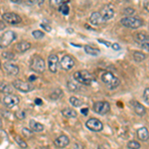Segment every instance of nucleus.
I'll list each match as a JSON object with an SVG mask.
<instances>
[{
  "label": "nucleus",
  "mask_w": 149,
  "mask_h": 149,
  "mask_svg": "<svg viewBox=\"0 0 149 149\" xmlns=\"http://www.w3.org/2000/svg\"><path fill=\"white\" fill-rule=\"evenodd\" d=\"M74 79L80 85L90 86L93 81H95V77L88 71H78L74 74Z\"/></svg>",
  "instance_id": "nucleus-1"
},
{
  "label": "nucleus",
  "mask_w": 149,
  "mask_h": 149,
  "mask_svg": "<svg viewBox=\"0 0 149 149\" xmlns=\"http://www.w3.org/2000/svg\"><path fill=\"white\" fill-rule=\"evenodd\" d=\"M102 81H103L105 86L109 88V90H114L117 86L120 85V81L117 77H115L113 74L110 73V72H104L102 77H100Z\"/></svg>",
  "instance_id": "nucleus-2"
},
{
  "label": "nucleus",
  "mask_w": 149,
  "mask_h": 149,
  "mask_svg": "<svg viewBox=\"0 0 149 149\" xmlns=\"http://www.w3.org/2000/svg\"><path fill=\"white\" fill-rule=\"evenodd\" d=\"M30 69L38 74H42L46 70V64L43 58L40 56H33L30 60Z\"/></svg>",
  "instance_id": "nucleus-3"
},
{
  "label": "nucleus",
  "mask_w": 149,
  "mask_h": 149,
  "mask_svg": "<svg viewBox=\"0 0 149 149\" xmlns=\"http://www.w3.org/2000/svg\"><path fill=\"white\" fill-rule=\"evenodd\" d=\"M120 23L122 26L130 29H137L142 26V20L137 17H133V16H127V17L122 18L120 20Z\"/></svg>",
  "instance_id": "nucleus-4"
},
{
  "label": "nucleus",
  "mask_w": 149,
  "mask_h": 149,
  "mask_svg": "<svg viewBox=\"0 0 149 149\" xmlns=\"http://www.w3.org/2000/svg\"><path fill=\"white\" fill-rule=\"evenodd\" d=\"M93 109L97 114L104 115L109 113L110 110V104L109 102H104V100H100V102H95L93 104Z\"/></svg>",
  "instance_id": "nucleus-5"
},
{
  "label": "nucleus",
  "mask_w": 149,
  "mask_h": 149,
  "mask_svg": "<svg viewBox=\"0 0 149 149\" xmlns=\"http://www.w3.org/2000/svg\"><path fill=\"white\" fill-rule=\"evenodd\" d=\"M16 39V33H14L13 31H6L0 37V48L4 49V48L8 47L9 45Z\"/></svg>",
  "instance_id": "nucleus-6"
},
{
  "label": "nucleus",
  "mask_w": 149,
  "mask_h": 149,
  "mask_svg": "<svg viewBox=\"0 0 149 149\" xmlns=\"http://www.w3.org/2000/svg\"><path fill=\"white\" fill-rule=\"evenodd\" d=\"M2 102H3V104L5 105L7 109H12V107L19 104L20 98H19L18 95H14V93H8V95H5L3 97Z\"/></svg>",
  "instance_id": "nucleus-7"
},
{
  "label": "nucleus",
  "mask_w": 149,
  "mask_h": 149,
  "mask_svg": "<svg viewBox=\"0 0 149 149\" xmlns=\"http://www.w3.org/2000/svg\"><path fill=\"white\" fill-rule=\"evenodd\" d=\"M2 19L7 24L10 25H17L22 22V18L18 15V14L14 13V12H6L2 15Z\"/></svg>",
  "instance_id": "nucleus-8"
},
{
  "label": "nucleus",
  "mask_w": 149,
  "mask_h": 149,
  "mask_svg": "<svg viewBox=\"0 0 149 149\" xmlns=\"http://www.w3.org/2000/svg\"><path fill=\"white\" fill-rule=\"evenodd\" d=\"M134 40L142 49L149 51V35H147L144 32L137 33L135 35V37H134Z\"/></svg>",
  "instance_id": "nucleus-9"
},
{
  "label": "nucleus",
  "mask_w": 149,
  "mask_h": 149,
  "mask_svg": "<svg viewBox=\"0 0 149 149\" xmlns=\"http://www.w3.org/2000/svg\"><path fill=\"white\" fill-rule=\"evenodd\" d=\"M12 85H13V86L16 90L20 91V92H22V93H29L34 90V86H33L32 84L26 83V81H21V80H15L12 83Z\"/></svg>",
  "instance_id": "nucleus-10"
},
{
  "label": "nucleus",
  "mask_w": 149,
  "mask_h": 149,
  "mask_svg": "<svg viewBox=\"0 0 149 149\" xmlns=\"http://www.w3.org/2000/svg\"><path fill=\"white\" fill-rule=\"evenodd\" d=\"M86 126L88 127L90 130L95 131V132H100L103 129L102 122L97 118H90L86 122Z\"/></svg>",
  "instance_id": "nucleus-11"
},
{
  "label": "nucleus",
  "mask_w": 149,
  "mask_h": 149,
  "mask_svg": "<svg viewBox=\"0 0 149 149\" xmlns=\"http://www.w3.org/2000/svg\"><path fill=\"white\" fill-rule=\"evenodd\" d=\"M60 66L64 71H70L71 69H73L74 66V59L69 55H65L60 61Z\"/></svg>",
  "instance_id": "nucleus-12"
},
{
  "label": "nucleus",
  "mask_w": 149,
  "mask_h": 149,
  "mask_svg": "<svg viewBox=\"0 0 149 149\" xmlns=\"http://www.w3.org/2000/svg\"><path fill=\"white\" fill-rule=\"evenodd\" d=\"M59 58H58L57 55L52 54L50 55L49 58H48V68H49V71L51 73H56L58 70V66H59Z\"/></svg>",
  "instance_id": "nucleus-13"
},
{
  "label": "nucleus",
  "mask_w": 149,
  "mask_h": 149,
  "mask_svg": "<svg viewBox=\"0 0 149 149\" xmlns=\"http://www.w3.org/2000/svg\"><path fill=\"white\" fill-rule=\"evenodd\" d=\"M3 69L5 71V73L7 74H9V76H17L19 73V67L16 66L15 64H13L10 61L4 63Z\"/></svg>",
  "instance_id": "nucleus-14"
},
{
  "label": "nucleus",
  "mask_w": 149,
  "mask_h": 149,
  "mask_svg": "<svg viewBox=\"0 0 149 149\" xmlns=\"http://www.w3.org/2000/svg\"><path fill=\"white\" fill-rule=\"evenodd\" d=\"M100 13L102 14V16L105 21H109V19H111L114 15V11L111 5H105Z\"/></svg>",
  "instance_id": "nucleus-15"
},
{
  "label": "nucleus",
  "mask_w": 149,
  "mask_h": 149,
  "mask_svg": "<svg viewBox=\"0 0 149 149\" xmlns=\"http://www.w3.org/2000/svg\"><path fill=\"white\" fill-rule=\"evenodd\" d=\"M90 22L91 24H93V25H100V24L107 22V21L103 19V17L100 12H93L90 17Z\"/></svg>",
  "instance_id": "nucleus-16"
},
{
  "label": "nucleus",
  "mask_w": 149,
  "mask_h": 149,
  "mask_svg": "<svg viewBox=\"0 0 149 149\" xmlns=\"http://www.w3.org/2000/svg\"><path fill=\"white\" fill-rule=\"evenodd\" d=\"M70 143V139L67 135H61L59 136L58 138L55 139L54 141V144L56 147H59V148H64L66 146H68Z\"/></svg>",
  "instance_id": "nucleus-17"
},
{
  "label": "nucleus",
  "mask_w": 149,
  "mask_h": 149,
  "mask_svg": "<svg viewBox=\"0 0 149 149\" xmlns=\"http://www.w3.org/2000/svg\"><path fill=\"white\" fill-rule=\"evenodd\" d=\"M131 104L133 105V109L136 114L140 115V116H142V115L145 114L146 109L141 103H139L138 102H136V100H133V102H131Z\"/></svg>",
  "instance_id": "nucleus-18"
},
{
  "label": "nucleus",
  "mask_w": 149,
  "mask_h": 149,
  "mask_svg": "<svg viewBox=\"0 0 149 149\" xmlns=\"http://www.w3.org/2000/svg\"><path fill=\"white\" fill-rule=\"evenodd\" d=\"M30 48H31V43L26 42V41H22V42L16 44V46H15L16 51H18L19 53L27 52L28 50H30Z\"/></svg>",
  "instance_id": "nucleus-19"
},
{
  "label": "nucleus",
  "mask_w": 149,
  "mask_h": 149,
  "mask_svg": "<svg viewBox=\"0 0 149 149\" xmlns=\"http://www.w3.org/2000/svg\"><path fill=\"white\" fill-rule=\"evenodd\" d=\"M14 86L13 85H9L7 83H0V93H5V95H8V93H14Z\"/></svg>",
  "instance_id": "nucleus-20"
},
{
  "label": "nucleus",
  "mask_w": 149,
  "mask_h": 149,
  "mask_svg": "<svg viewBox=\"0 0 149 149\" xmlns=\"http://www.w3.org/2000/svg\"><path fill=\"white\" fill-rule=\"evenodd\" d=\"M29 126H30V128L34 132H41L44 130L43 124H41L40 122L34 120V119H31V120L29 121Z\"/></svg>",
  "instance_id": "nucleus-21"
},
{
  "label": "nucleus",
  "mask_w": 149,
  "mask_h": 149,
  "mask_svg": "<svg viewBox=\"0 0 149 149\" xmlns=\"http://www.w3.org/2000/svg\"><path fill=\"white\" fill-rule=\"evenodd\" d=\"M137 136L140 140L147 141L149 139V131L146 127H141L137 130Z\"/></svg>",
  "instance_id": "nucleus-22"
},
{
  "label": "nucleus",
  "mask_w": 149,
  "mask_h": 149,
  "mask_svg": "<svg viewBox=\"0 0 149 149\" xmlns=\"http://www.w3.org/2000/svg\"><path fill=\"white\" fill-rule=\"evenodd\" d=\"M62 114L64 115L65 117L67 118H76L78 116V113L74 109H65L62 110Z\"/></svg>",
  "instance_id": "nucleus-23"
},
{
  "label": "nucleus",
  "mask_w": 149,
  "mask_h": 149,
  "mask_svg": "<svg viewBox=\"0 0 149 149\" xmlns=\"http://www.w3.org/2000/svg\"><path fill=\"white\" fill-rule=\"evenodd\" d=\"M85 51L86 54L88 55H92V56H97V55H100V49H97V48H93L92 46H90V45H86L85 46Z\"/></svg>",
  "instance_id": "nucleus-24"
},
{
  "label": "nucleus",
  "mask_w": 149,
  "mask_h": 149,
  "mask_svg": "<svg viewBox=\"0 0 149 149\" xmlns=\"http://www.w3.org/2000/svg\"><path fill=\"white\" fill-rule=\"evenodd\" d=\"M62 97H63V91L60 90V88L55 90L54 92L51 93V95H50L51 100H58L59 98H61Z\"/></svg>",
  "instance_id": "nucleus-25"
},
{
  "label": "nucleus",
  "mask_w": 149,
  "mask_h": 149,
  "mask_svg": "<svg viewBox=\"0 0 149 149\" xmlns=\"http://www.w3.org/2000/svg\"><path fill=\"white\" fill-rule=\"evenodd\" d=\"M68 88L71 92H77V91L80 90V84L77 81L74 83L73 81H68Z\"/></svg>",
  "instance_id": "nucleus-26"
},
{
  "label": "nucleus",
  "mask_w": 149,
  "mask_h": 149,
  "mask_svg": "<svg viewBox=\"0 0 149 149\" xmlns=\"http://www.w3.org/2000/svg\"><path fill=\"white\" fill-rule=\"evenodd\" d=\"M69 100H70V102H71L72 104H73L74 107H80L83 105V102H81L80 98H78L76 97H71Z\"/></svg>",
  "instance_id": "nucleus-27"
},
{
  "label": "nucleus",
  "mask_w": 149,
  "mask_h": 149,
  "mask_svg": "<svg viewBox=\"0 0 149 149\" xmlns=\"http://www.w3.org/2000/svg\"><path fill=\"white\" fill-rule=\"evenodd\" d=\"M133 58L137 63H139V62H142L143 60H145L146 55H144L143 53H140V52H134L133 53Z\"/></svg>",
  "instance_id": "nucleus-28"
},
{
  "label": "nucleus",
  "mask_w": 149,
  "mask_h": 149,
  "mask_svg": "<svg viewBox=\"0 0 149 149\" xmlns=\"http://www.w3.org/2000/svg\"><path fill=\"white\" fill-rule=\"evenodd\" d=\"M14 139H15V141H16V143L18 144L20 147H22V148H28V144L25 142V141L23 140L22 138L20 137L19 135H16L15 137H14Z\"/></svg>",
  "instance_id": "nucleus-29"
},
{
  "label": "nucleus",
  "mask_w": 149,
  "mask_h": 149,
  "mask_svg": "<svg viewBox=\"0 0 149 149\" xmlns=\"http://www.w3.org/2000/svg\"><path fill=\"white\" fill-rule=\"evenodd\" d=\"M1 55H2V58L6 59L7 61H12V60H14V58H15V55L11 52H3Z\"/></svg>",
  "instance_id": "nucleus-30"
},
{
  "label": "nucleus",
  "mask_w": 149,
  "mask_h": 149,
  "mask_svg": "<svg viewBox=\"0 0 149 149\" xmlns=\"http://www.w3.org/2000/svg\"><path fill=\"white\" fill-rule=\"evenodd\" d=\"M15 116H16V118L20 119V120H22V119H25V117H26L25 110H22V109L17 110V111L15 112Z\"/></svg>",
  "instance_id": "nucleus-31"
},
{
  "label": "nucleus",
  "mask_w": 149,
  "mask_h": 149,
  "mask_svg": "<svg viewBox=\"0 0 149 149\" xmlns=\"http://www.w3.org/2000/svg\"><path fill=\"white\" fill-rule=\"evenodd\" d=\"M60 11L64 14V15H68L70 12V7L67 3H63L61 6H60Z\"/></svg>",
  "instance_id": "nucleus-32"
},
{
  "label": "nucleus",
  "mask_w": 149,
  "mask_h": 149,
  "mask_svg": "<svg viewBox=\"0 0 149 149\" xmlns=\"http://www.w3.org/2000/svg\"><path fill=\"white\" fill-rule=\"evenodd\" d=\"M32 35H33V37L36 38V39H42V38H44V36L45 34L42 32V31H40V30H35V31H33L32 32Z\"/></svg>",
  "instance_id": "nucleus-33"
},
{
  "label": "nucleus",
  "mask_w": 149,
  "mask_h": 149,
  "mask_svg": "<svg viewBox=\"0 0 149 149\" xmlns=\"http://www.w3.org/2000/svg\"><path fill=\"white\" fill-rule=\"evenodd\" d=\"M63 3H64V0H50V4H51V6L55 7V8L60 7Z\"/></svg>",
  "instance_id": "nucleus-34"
},
{
  "label": "nucleus",
  "mask_w": 149,
  "mask_h": 149,
  "mask_svg": "<svg viewBox=\"0 0 149 149\" xmlns=\"http://www.w3.org/2000/svg\"><path fill=\"white\" fill-rule=\"evenodd\" d=\"M33 130L32 129H28V128H22V130H21V132H22V134L25 137H27V138H29V137H31V136L33 135V132H32Z\"/></svg>",
  "instance_id": "nucleus-35"
},
{
  "label": "nucleus",
  "mask_w": 149,
  "mask_h": 149,
  "mask_svg": "<svg viewBox=\"0 0 149 149\" xmlns=\"http://www.w3.org/2000/svg\"><path fill=\"white\" fill-rule=\"evenodd\" d=\"M140 143L136 142V141H129L128 144H127V148H135V149H138L140 148Z\"/></svg>",
  "instance_id": "nucleus-36"
},
{
  "label": "nucleus",
  "mask_w": 149,
  "mask_h": 149,
  "mask_svg": "<svg viewBox=\"0 0 149 149\" xmlns=\"http://www.w3.org/2000/svg\"><path fill=\"white\" fill-rule=\"evenodd\" d=\"M143 100L147 103V104H149V88L144 90V92H143Z\"/></svg>",
  "instance_id": "nucleus-37"
},
{
  "label": "nucleus",
  "mask_w": 149,
  "mask_h": 149,
  "mask_svg": "<svg viewBox=\"0 0 149 149\" xmlns=\"http://www.w3.org/2000/svg\"><path fill=\"white\" fill-rule=\"evenodd\" d=\"M123 12H124V14H126V15L131 16V15H133V14L135 13V10H134V9H132V8H126Z\"/></svg>",
  "instance_id": "nucleus-38"
},
{
  "label": "nucleus",
  "mask_w": 149,
  "mask_h": 149,
  "mask_svg": "<svg viewBox=\"0 0 149 149\" xmlns=\"http://www.w3.org/2000/svg\"><path fill=\"white\" fill-rule=\"evenodd\" d=\"M25 1H26V3H27L28 5H31V6L36 5V4L39 3V0H25Z\"/></svg>",
  "instance_id": "nucleus-39"
},
{
  "label": "nucleus",
  "mask_w": 149,
  "mask_h": 149,
  "mask_svg": "<svg viewBox=\"0 0 149 149\" xmlns=\"http://www.w3.org/2000/svg\"><path fill=\"white\" fill-rule=\"evenodd\" d=\"M41 27H42V28H44L45 30L47 31V32H50V31H51V26L47 25V24L42 23V24H41Z\"/></svg>",
  "instance_id": "nucleus-40"
},
{
  "label": "nucleus",
  "mask_w": 149,
  "mask_h": 149,
  "mask_svg": "<svg viewBox=\"0 0 149 149\" xmlns=\"http://www.w3.org/2000/svg\"><path fill=\"white\" fill-rule=\"evenodd\" d=\"M111 47H112V49L115 50V51H117V50H120V46H119V44H117V43L111 44Z\"/></svg>",
  "instance_id": "nucleus-41"
},
{
  "label": "nucleus",
  "mask_w": 149,
  "mask_h": 149,
  "mask_svg": "<svg viewBox=\"0 0 149 149\" xmlns=\"http://www.w3.org/2000/svg\"><path fill=\"white\" fill-rule=\"evenodd\" d=\"M143 6L145 8V10H147L149 12V0H145L143 3Z\"/></svg>",
  "instance_id": "nucleus-42"
},
{
  "label": "nucleus",
  "mask_w": 149,
  "mask_h": 149,
  "mask_svg": "<svg viewBox=\"0 0 149 149\" xmlns=\"http://www.w3.org/2000/svg\"><path fill=\"white\" fill-rule=\"evenodd\" d=\"M98 42L102 43V44H104L107 47H110V46H111V44H110L109 42H107V41H104V40H98Z\"/></svg>",
  "instance_id": "nucleus-43"
},
{
  "label": "nucleus",
  "mask_w": 149,
  "mask_h": 149,
  "mask_svg": "<svg viewBox=\"0 0 149 149\" xmlns=\"http://www.w3.org/2000/svg\"><path fill=\"white\" fill-rule=\"evenodd\" d=\"M35 103L37 105H42L43 104V102L41 98H35Z\"/></svg>",
  "instance_id": "nucleus-44"
},
{
  "label": "nucleus",
  "mask_w": 149,
  "mask_h": 149,
  "mask_svg": "<svg viewBox=\"0 0 149 149\" xmlns=\"http://www.w3.org/2000/svg\"><path fill=\"white\" fill-rule=\"evenodd\" d=\"M81 112L83 114L86 115V114L88 113V107H86V109H81Z\"/></svg>",
  "instance_id": "nucleus-45"
},
{
  "label": "nucleus",
  "mask_w": 149,
  "mask_h": 149,
  "mask_svg": "<svg viewBox=\"0 0 149 149\" xmlns=\"http://www.w3.org/2000/svg\"><path fill=\"white\" fill-rule=\"evenodd\" d=\"M36 80H37V77H36V76H30V77H29V81H30V83H31V81H34Z\"/></svg>",
  "instance_id": "nucleus-46"
},
{
  "label": "nucleus",
  "mask_w": 149,
  "mask_h": 149,
  "mask_svg": "<svg viewBox=\"0 0 149 149\" xmlns=\"http://www.w3.org/2000/svg\"><path fill=\"white\" fill-rule=\"evenodd\" d=\"M5 28V24H4V21H0V30H3Z\"/></svg>",
  "instance_id": "nucleus-47"
},
{
  "label": "nucleus",
  "mask_w": 149,
  "mask_h": 149,
  "mask_svg": "<svg viewBox=\"0 0 149 149\" xmlns=\"http://www.w3.org/2000/svg\"><path fill=\"white\" fill-rule=\"evenodd\" d=\"M13 3H17V4H21L22 2L24 1V0H11Z\"/></svg>",
  "instance_id": "nucleus-48"
},
{
  "label": "nucleus",
  "mask_w": 149,
  "mask_h": 149,
  "mask_svg": "<svg viewBox=\"0 0 149 149\" xmlns=\"http://www.w3.org/2000/svg\"><path fill=\"white\" fill-rule=\"evenodd\" d=\"M2 126V119H1V117H0V127Z\"/></svg>",
  "instance_id": "nucleus-49"
},
{
  "label": "nucleus",
  "mask_w": 149,
  "mask_h": 149,
  "mask_svg": "<svg viewBox=\"0 0 149 149\" xmlns=\"http://www.w3.org/2000/svg\"><path fill=\"white\" fill-rule=\"evenodd\" d=\"M1 66H2V64H1V61H0V68H1Z\"/></svg>",
  "instance_id": "nucleus-50"
},
{
  "label": "nucleus",
  "mask_w": 149,
  "mask_h": 149,
  "mask_svg": "<svg viewBox=\"0 0 149 149\" xmlns=\"http://www.w3.org/2000/svg\"><path fill=\"white\" fill-rule=\"evenodd\" d=\"M124 1H129V0H124Z\"/></svg>",
  "instance_id": "nucleus-51"
}]
</instances>
